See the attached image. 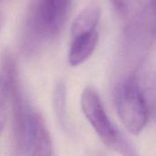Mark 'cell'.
Wrapping results in <instances>:
<instances>
[{
  "label": "cell",
  "mask_w": 156,
  "mask_h": 156,
  "mask_svg": "<svg viewBox=\"0 0 156 156\" xmlns=\"http://www.w3.org/2000/svg\"><path fill=\"white\" fill-rule=\"evenodd\" d=\"M132 74L147 104L150 120L156 122V56L144 57Z\"/></svg>",
  "instance_id": "5b68a950"
},
{
  "label": "cell",
  "mask_w": 156,
  "mask_h": 156,
  "mask_svg": "<svg viewBox=\"0 0 156 156\" xmlns=\"http://www.w3.org/2000/svg\"><path fill=\"white\" fill-rule=\"evenodd\" d=\"M101 14L100 6L95 4L90 5L81 10L71 25V37L95 30L101 18Z\"/></svg>",
  "instance_id": "ba28073f"
},
{
  "label": "cell",
  "mask_w": 156,
  "mask_h": 156,
  "mask_svg": "<svg viewBox=\"0 0 156 156\" xmlns=\"http://www.w3.org/2000/svg\"><path fill=\"white\" fill-rule=\"evenodd\" d=\"M8 99V88L5 78L0 70V136L4 132L6 118H7V103Z\"/></svg>",
  "instance_id": "8fae6325"
},
{
  "label": "cell",
  "mask_w": 156,
  "mask_h": 156,
  "mask_svg": "<svg viewBox=\"0 0 156 156\" xmlns=\"http://www.w3.org/2000/svg\"><path fill=\"white\" fill-rule=\"evenodd\" d=\"M72 0H35L28 22L33 40L55 37L62 29L69 15Z\"/></svg>",
  "instance_id": "277c9868"
},
{
  "label": "cell",
  "mask_w": 156,
  "mask_h": 156,
  "mask_svg": "<svg viewBox=\"0 0 156 156\" xmlns=\"http://www.w3.org/2000/svg\"><path fill=\"white\" fill-rule=\"evenodd\" d=\"M1 70L8 88L12 112V136L15 154L27 155L29 132L36 111L30 106L20 83L16 60L8 51L3 53Z\"/></svg>",
  "instance_id": "6da1fadb"
},
{
  "label": "cell",
  "mask_w": 156,
  "mask_h": 156,
  "mask_svg": "<svg viewBox=\"0 0 156 156\" xmlns=\"http://www.w3.org/2000/svg\"><path fill=\"white\" fill-rule=\"evenodd\" d=\"M3 16L0 15V29H1V27H2V25H3Z\"/></svg>",
  "instance_id": "4fadbf2b"
},
{
  "label": "cell",
  "mask_w": 156,
  "mask_h": 156,
  "mask_svg": "<svg viewBox=\"0 0 156 156\" xmlns=\"http://www.w3.org/2000/svg\"><path fill=\"white\" fill-rule=\"evenodd\" d=\"M53 144L47 125L38 112H35L28 137L27 155L48 156L52 154Z\"/></svg>",
  "instance_id": "8992f818"
},
{
  "label": "cell",
  "mask_w": 156,
  "mask_h": 156,
  "mask_svg": "<svg viewBox=\"0 0 156 156\" xmlns=\"http://www.w3.org/2000/svg\"><path fill=\"white\" fill-rule=\"evenodd\" d=\"M98 41L99 32L97 29L73 37L68 57L70 66L77 67L84 63L93 54Z\"/></svg>",
  "instance_id": "52a82bcc"
},
{
  "label": "cell",
  "mask_w": 156,
  "mask_h": 156,
  "mask_svg": "<svg viewBox=\"0 0 156 156\" xmlns=\"http://www.w3.org/2000/svg\"><path fill=\"white\" fill-rule=\"evenodd\" d=\"M115 103L119 118L124 127L135 135L142 133L150 121V114L132 73L118 85Z\"/></svg>",
  "instance_id": "3957f363"
},
{
  "label": "cell",
  "mask_w": 156,
  "mask_h": 156,
  "mask_svg": "<svg viewBox=\"0 0 156 156\" xmlns=\"http://www.w3.org/2000/svg\"><path fill=\"white\" fill-rule=\"evenodd\" d=\"M136 16L144 24L154 38H156V0H144Z\"/></svg>",
  "instance_id": "30bf717a"
},
{
  "label": "cell",
  "mask_w": 156,
  "mask_h": 156,
  "mask_svg": "<svg viewBox=\"0 0 156 156\" xmlns=\"http://www.w3.org/2000/svg\"><path fill=\"white\" fill-rule=\"evenodd\" d=\"M52 107L57 120L60 126L68 129V115H67V89L63 81L56 84L52 94Z\"/></svg>",
  "instance_id": "9c48e42d"
},
{
  "label": "cell",
  "mask_w": 156,
  "mask_h": 156,
  "mask_svg": "<svg viewBox=\"0 0 156 156\" xmlns=\"http://www.w3.org/2000/svg\"><path fill=\"white\" fill-rule=\"evenodd\" d=\"M80 106L86 119L106 146L122 154H133L132 147L110 120L101 97L93 87L84 88L80 96Z\"/></svg>",
  "instance_id": "7a4b0ae2"
},
{
  "label": "cell",
  "mask_w": 156,
  "mask_h": 156,
  "mask_svg": "<svg viewBox=\"0 0 156 156\" xmlns=\"http://www.w3.org/2000/svg\"><path fill=\"white\" fill-rule=\"evenodd\" d=\"M111 2L119 14L125 16L133 7L134 0H111Z\"/></svg>",
  "instance_id": "7c38bea8"
}]
</instances>
